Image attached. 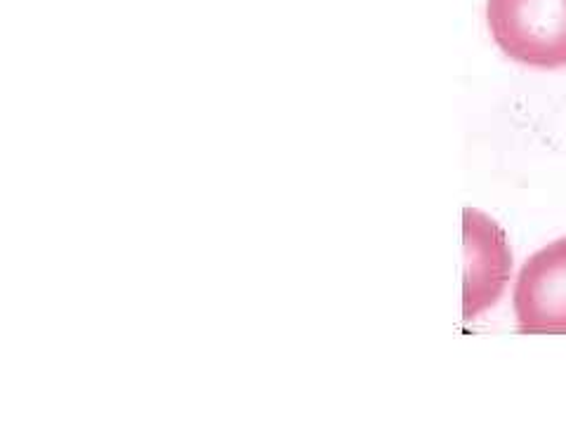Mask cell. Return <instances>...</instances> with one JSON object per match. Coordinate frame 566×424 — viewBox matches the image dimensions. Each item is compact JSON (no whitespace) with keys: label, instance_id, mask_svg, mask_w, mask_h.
Returning a JSON list of instances; mask_svg holds the SVG:
<instances>
[{"label":"cell","instance_id":"obj_3","mask_svg":"<svg viewBox=\"0 0 566 424\" xmlns=\"http://www.w3.org/2000/svg\"><path fill=\"white\" fill-rule=\"evenodd\" d=\"M512 255L499 226L476 210H465V321L501 297Z\"/></svg>","mask_w":566,"mask_h":424},{"label":"cell","instance_id":"obj_1","mask_svg":"<svg viewBox=\"0 0 566 424\" xmlns=\"http://www.w3.org/2000/svg\"><path fill=\"white\" fill-rule=\"evenodd\" d=\"M495 45L536 68L566 66V0H486Z\"/></svg>","mask_w":566,"mask_h":424},{"label":"cell","instance_id":"obj_2","mask_svg":"<svg viewBox=\"0 0 566 424\" xmlns=\"http://www.w3.org/2000/svg\"><path fill=\"white\" fill-rule=\"evenodd\" d=\"M517 330L566 335V239L531 255L515 286Z\"/></svg>","mask_w":566,"mask_h":424}]
</instances>
